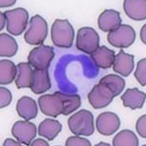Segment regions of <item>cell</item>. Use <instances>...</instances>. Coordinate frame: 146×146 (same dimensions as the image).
Listing matches in <instances>:
<instances>
[{
  "instance_id": "12",
  "label": "cell",
  "mask_w": 146,
  "mask_h": 146,
  "mask_svg": "<svg viewBox=\"0 0 146 146\" xmlns=\"http://www.w3.org/2000/svg\"><path fill=\"white\" fill-rule=\"evenodd\" d=\"M120 13L113 9H106L100 14L98 19L99 29L104 32L116 29L122 23Z\"/></svg>"
},
{
  "instance_id": "16",
  "label": "cell",
  "mask_w": 146,
  "mask_h": 146,
  "mask_svg": "<svg viewBox=\"0 0 146 146\" xmlns=\"http://www.w3.org/2000/svg\"><path fill=\"white\" fill-rule=\"evenodd\" d=\"M16 110L19 116L27 121L35 119L38 111L35 100L27 96L22 97L18 100Z\"/></svg>"
},
{
  "instance_id": "3",
  "label": "cell",
  "mask_w": 146,
  "mask_h": 146,
  "mask_svg": "<svg viewBox=\"0 0 146 146\" xmlns=\"http://www.w3.org/2000/svg\"><path fill=\"white\" fill-rule=\"evenodd\" d=\"M68 124L70 131L75 135L89 136L94 132V116L91 112L85 109L70 117Z\"/></svg>"
},
{
  "instance_id": "21",
  "label": "cell",
  "mask_w": 146,
  "mask_h": 146,
  "mask_svg": "<svg viewBox=\"0 0 146 146\" xmlns=\"http://www.w3.org/2000/svg\"><path fill=\"white\" fill-rule=\"evenodd\" d=\"M17 74L16 66L10 60H3L0 61V84L8 85L15 80Z\"/></svg>"
},
{
  "instance_id": "10",
  "label": "cell",
  "mask_w": 146,
  "mask_h": 146,
  "mask_svg": "<svg viewBox=\"0 0 146 146\" xmlns=\"http://www.w3.org/2000/svg\"><path fill=\"white\" fill-rule=\"evenodd\" d=\"M36 127L33 123L28 121H19L13 126V135L20 143L27 146L30 145L36 135Z\"/></svg>"
},
{
  "instance_id": "23",
  "label": "cell",
  "mask_w": 146,
  "mask_h": 146,
  "mask_svg": "<svg viewBox=\"0 0 146 146\" xmlns=\"http://www.w3.org/2000/svg\"><path fill=\"white\" fill-rule=\"evenodd\" d=\"M113 144L114 146H137L139 140L133 131L125 129L121 131L114 137Z\"/></svg>"
},
{
  "instance_id": "30",
  "label": "cell",
  "mask_w": 146,
  "mask_h": 146,
  "mask_svg": "<svg viewBox=\"0 0 146 146\" xmlns=\"http://www.w3.org/2000/svg\"><path fill=\"white\" fill-rule=\"evenodd\" d=\"M4 146H22L20 143L11 139H7L4 142Z\"/></svg>"
},
{
  "instance_id": "5",
  "label": "cell",
  "mask_w": 146,
  "mask_h": 146,
  "mask_svg": "<svg viewBox=\"0 0 146 146\" xmlns=\"http://www.w3.org/2000/svg\"><path fill=\"white\" fill-rule=\"evenodd\" d=\"M7 21V31L14 36L20 35L26 29L29 14L24 8L19 7L5 11L4 13Z\"/></svg>"
},
{
  "instance_id": "22",
  "label": "cell",
  "mask_w": 146,
  "mask_h": 146,
  "mask_svg": "<svg viewBox=\"0 0 146 146\" xmlns=\"http://www.w3.org/2000/svg\"><path fill=\"white\" fill-rule=\"evenodd\" d=\"M0 56L11 57L15 55L18 46L15 39L6 33L0 35Z\"/></svg>"
},
{
  "instance_id": "2",
  "label": "cell",
  "mask_w": 146,
  "mask_h": 146,
  "mask_svg": "<svg viewBox=\"0 0 146 146\" xmlns=\"http://www.w3.org/2000/svg\"><path fill=\"white\" fill-rule=\"evenodd\" d=\"M53 43L58 47L69 48L74 40V31L67 19H56L52 25L51 31Z\"/></svg>"
},
{
  "instance_id": "17",
  "label": "cell",
  "mask_w": 146,
  "mask_h": 146,
  "mask_svg": "<svg viewBox=\"0 0 146 146\" xmlns=\"http://www.w3.org/2000/svg\"><path fill=\"white\" fill-rule=\"evenodd\" d=\"M115 56L114 52L105 46L99 47L90 55L96 65L103 69L110 68L113 64Z\"/></svg>"
},
{
  "instance_id": "27",
  "label": "cell",
  "mask_w": 146,
  "mask_h": 146,
  "mask_svg": "<svg viewBox=\"0 0 146 146\" xmlns=\"http://www.w3.org/2000/svg\"><path fill=\"white\" fill-rule=\"evenodd\" d=\"M66 145L67 146H90L91 144L89 140L86 139L78 136H72L67 139Z\"/></svg>"
},
{
  "instance_id": "15",
  "label": "cell",
  "mask_w": 146,
  "mask_h": 146,
  "mask_svg": "<svg viewBox=\"0 0 146 146\" xmlns=\"http://www.w3.org/2000/svg\"><path fill=\"white\" fill-rule=\"evenodd\" d=\"M123 7L126 15L131 19L138 21L146 19V0H125Z\"/></svg>"
},
{
  "instance_id": "28",
  "label": "cell",
  "mask_w": 146,
  "mask_h": 146,
  "mask_svg": "<svg viewBox=\"0 0 146 146\" xmlns=\"http://www.w3.org/2000/svg\"><path fill=\"white\" fill-rule=\"evenodd\" d=\"M136 130L139 135L143 138L146 137V115H143L137 120Z\"/></svg>"
},
{
  "instance_id": "32",
  "label": "cell",
  "mask_w": 146,
  "mask_h": 146,
  "mask_svg": "<svg viewBox=\"0 0 146 146\" xmlns=\"http://www.w3.org/2000/svg\"><path fill=\"white\" fill-rule=\"evenodd\" d=\"M140 38L143 42L146 44V24L142 27L140 31Z\"/></svg>"
},
{
  "instance_id": "18",
  "label": "cell",
  "mask_w": 146,
  "mask_h": 146,
  "mask_svg": "<svg viewBox=\"0 0 146 146\" xmlns=\"http://www.w3.org/2000/svg\"><path fill=\"white\" fill-rule=\"evenodd\" d=\"M145 99L146 94L137 88L128 89L121 97L123 106L132 110L142 108Z\"/></svg>"
},
{
  "instance_id": "24",
  "label": "cell",
  "mask_w": 146,
  "mask_h": 146,
  "mask_svg": "<svg viewBox=\"0 0 146 146\" xmlns=\"http://www.w3.org/2000/svg\"><path fill=\"white\" fill-rule=\"evenodd\" d=\"M100 82L106 84L110 88L115 97L121 93L125 85L124 79L119 76L114 74L106 76L101 79Z\"/></svg>"
},
{
  "instance_id": "4",
  "label": "cell",
  "mask_w": 146,
  "mask_h": 146,
  "mask_svg": "<svg viewBox=\"0 0 146 146\" xmlns=\"http://www.w3.org/2000/svg\"><path fill=\"white\" fill-rule=\"evenodd\" d=\"M30 24L29 29L24 35L25 41L33 45L42 44L48 33L47 22L42 17L37 15L31 18Z\"/></svg>"
},
{
  "instance_id": "9",
  "label": "cell",
  "mask_w": 146,
  "mask_h": 146,
  "mask_svg": "<svg viewBox=\"0 0 146 146\" xmlns=\"http://www.w3.org/2000/svg\"><path fill=\"white\" fill-rule=\"evenodd\" d=\"M115 97L113 92L106 84L99 82L89 94L88 98L92 107L102 108L108 106Z\"/></svg>"
},
{
  "instance_id": "14",
  "label": "cell",
  "mask_w": 146,
  "mask_h": 146,
  "mask_svg": "<svg viewBox=\"0 0 146 146\" xmlns=\"http://www.w3.org/2000/svg\"><path fill=\"white\" fill-rule=\"evenodd\" d=\"M134 56L125 53L122 49L115 56L113 70L122 76L127 77L132 72L134 67Z\"/></svg>"
},
{
  "instance_id": "8",
  "label": "cell",
  "mask_w": 146,
  "mask_h": 146,
  "mask_svg": "<svg viewBox=\"0 0 146 146\" xmlns=\"http://www.w3.org/2000/svg\"><path fill=\"white\" fill-rule=\"evenodd\" d=\"M54 55L53 47L41 45L31 50L28 60L30 65L35 69H47Z\"/></svg>"
},
{
  "instance_id": "31",
  "label": "cell",
  "mask_w": 146,
  "mask_h": 146,
  "mask_svg": "<svg viewBox=\"0 0 146 146\" xmlns=\"http://www.w3.org/2000/svg\"><path fill=\"white\" fill-rule=\"evenodd\" d=\"M16 1H3V0H1V5L0 7H8L12 6L14 4H15Z\"/></svg>"
},
{
  "instance_id": "26",
  "label": "cell",
  "mask_w": 146,
  "mask_h": 146,
  "mask_svg": "<svg viewBox=\"0 0 146 146\" xmlns=\"http://www.w3.org/2000/svg\"><path fill=\"white\" fill-rule=\"evenodd\" d=\"M0 101L1 109L6 107L10 104L12 100V93L9 90L3 87L0 88Z\"/></svg>"
},
{
  "instance_id": "11",
  "label": "cell",
  "mask_w": 146,
  "mask_h": 146,
  "mask_svg": "<svg viewBox=\"0 0 146 146\" xmlns=\"http://www.w3.org/2000/svg\"><path fill=\"white\" fill-rule=\"evenodd\" d=\"M121 122L117 115L113 112H105L99 115L96 121L97 129L101 134L112 135L118 130Z\"/></svg>"
},
{
  "instance_id": "29",
  "label": "cell",
  "mask_w": 146,
  "mask_h": 146,
  "mask_svg": "<svg viewBox=\"0 0 146 146\" xmlns=\"http://www.w3.org/2000/svg\"><path fill=\"white\" fill-rule=\"evenodd\" d=\"M31 146H49L48 143L45 140L38 139L35 140L31 144Z\"/></svg>"
},
{
  "instance_id": "13",
  "label": "cell",
  "mask_w": 146,
  "mask_h": 146,
  "mask_svg": "<svg viewBox=\"0 0 146 146\" xmlns=\"http://www.w3.org/2000/svg\"><path fill=\"white\" fill-rule=\"evenodd\" d=\"M51 84L47 69H35L33 70L30 88L35 94L44 93L51 88Z\"/></svg>"
},
{
  "instance_id": "1",
  "label": "cell",
  "mask_w": 146,
  "mask_h": 146,
  "mask_svg": "<svg viewBox=\"0 0 146 146\" xmlns=\"http://www.w3.org/2000/svg\"><path fill=\"white\" fill-rule=\"evenodd\" d=\"M38 102L42 113L54 117L61 114L68 115L77 110L81 105L79 95H68L60 91L42 95L38 98Z\"/></svg>"
},
{
  "instance_id": "19",
  "label": "cell",
  "mask_w": 146,
  "mask_h": 146,
  "mask_svg": "<svg viewBox=\"0 0 146 146\" xmlns=\"http://www.w3.org/2000/svg\"><path fill=\"white\" fill-rule=\"evenodd\" d=\"M62 128V125L58 120L46 119L39 125L38 134L49 141H52L60 132Z\"/></svg>"
},
{
  "instance_id": "7",
  "label": "cell",
  "mask_w": 146,
  "mask_h": 146,
  "mask_svg": "<svg viewBox=\"0 0 146 146\" xmlns=\"http://www.w3.org/2000/svg\"><path fill=\"white\" fill-rule=\"evenodd\" d=\"M136 36L135 31L132 27L122 24L116 29L110 32L108 40L109 43L115 47L126 48L134 43Z\"/></svg>"
},
{
  "instance_id": "33",
  "label": "cell",
  "mask_w": 146,
  "mask_h": 146,
  "mask_svg": "<svg viewBox=\"0 0 146 146\" xmlns=\"http://www.w3.org/2000/svg\"><path fill=\"white\" fill-rule=\"evenodd\" d=\"M0 14H1V31L4 29L6 19L4 13L1 12Z\"/></svg>"
},
{
  "instance_id": "20",
  "label": "cell",
  "mask_w": 146,
  "mask_h": 146,
  "mask_svg": "<svg viewBox=\"0 0 146 146\" xmlns=\"http://www.w3.org/2000/svg\"><path fill=\"white\" fill-rule=\"evenodd\" d=\"M16 85L18 89L30 88L31 84L33 70L29 63H19L16 66Z\"/></svg>"
},
{
  "instance_id": "25",
  "label": "cell",
  "mask_w": 146,
  "mask_h": 146,
  "mask_svg": "<svg viewBox=\"0 0 146 146\" xmlns=\"http://www.w3.org/2000/svg\"><path fill=\"white\" fill-rule=\"evenodd\" d=\"M135 77L141 85L145 86L146 84V59L145 58L139 60L137 63V67L134 73Z\"/></svg>"
},
{
  "instance_id": "6",
  "label": "cell",
  "mask_w": 146,
  "mask_h": 146,
  "mask_svg": "<svg viewBox=\"0 0 146 146\" xmlns=\"http://www.w3.org/2000/svg\"><path fill=\"white\" fill-rule=\"evenodd\" d=\"M99 45V36L93 28L84 27L78 30L76 41V46L78 50L91 54Z\"/></svg>"
}]
</instances>
